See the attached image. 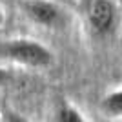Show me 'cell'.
Masks as SVG:
<instances>
[{"instance_id":"cell-1","label":"cell","mask_w":122,"mask_h":122,"mask_svg":"<svg viewBox=\"0 0 122 122\" xmlns=\"http://www.w3.org/2000/svg\"><path fill=\"white\" fill-rule=\"evenodd\" d=\"M0 55L27 67H47L53 62V53L40 42L31 38H15L0 46Z\"/></svg>"},{"instance_id":"cell-2","label":"cell","mask_w":122,"mask_h":122,"mask_svg":"<svg viewBox=\"0 0 122 122\" xmlns=\"http://www.w3.org/2000/svg\"><path fill=\"white\" fill-rule=\"evenodd\" d=\"M117 18V7L111 0H91L87 7V20L91 29L98 35H106L113 29Z\"/></svg>"},{"instance_id":"cell-3","label":"cell","mask_w":122,"mask_h":122,"mask_svg":"<svg viewBox=\"0 0 122 122\" xmlns=\"http://www.w3.org/2000/svg\"><path fill=\"white\" fill-rule=\"evenodd\" d=\"M25 15L35 24H40L44 27H56L62 22L60 7L47 0H24L22 2Z\"/></svg>"},{"instance_id":"cell-4","label":"cell","mask_w":122,"mask_h":122,"mask_svg":"<svg viewBox=\"0 0 122 122\" xmlns=\"http://www.w3.org/2000/svg\"><path fill=\"white\" fill-rule=\"evenodd\" d=\"M100 111L109 118H122V89L107 93L100 100Z\"/></svg>"},{"instance_id":"cell-5","label":"cell","mask_w":122,"mask_h":122,"mask_svg":"<svg viewBox=\"0 0 122 122\" xmlns=\"http://www.w3.org/2000/svg\"><path fill=\"white\" fill-rule=\"evenodd\" d=\"M53 120L55 122H87L86 117H84L73 104H69V102H66V100H62V102L56 104Z\"/></svg>"},{"instance_id":"cell-6","label":"cell","mask_w":122,"mask_h":122,"mask_svg":"<svg viewBox=\"0 0 122 122\" xmlns=\"http://www.w3.org/2000/svg\"><path fill=\"white\" fill-rule=\"evenodd\" d=\"M0 122H29V120L24 118L20 113L5 107V109H2V113H0Z\"/></svg>"},{"instance_id":"cell-7","label":"cell","mask_w":122,"mask_h":122,"mask_svg":"<svg viewBox=\"0 0 122 122\" xmlns=\"http://www.w3.org/2000/svg\"><path fill=\"white\" fill-rule=\"evenodd\" d=\"M11 80V75L7 69H4V67H0V87L4 86V84H7V82Z\"/></svg>"},{"instance_id":"cell-8","label":"cell","mask_w":122,"mask_h":122,"mask_svg":"<svg viewBox=\"0 0 122 122\" xmlns=\"http://www.w3.org/2000/svg\"><path fill=\"white\" fill-rule=\"evenodd\" d=\"M4 24V11H2V7H0V25Z\"/></svg>"}]
</instances>
